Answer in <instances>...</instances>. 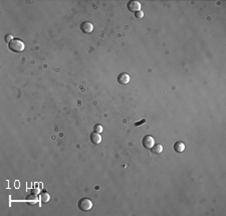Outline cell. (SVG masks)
Instances as JSON below:
<instances>
[{
  "label": "cell",
  "mask_w": 226,
  "mask_h": 216,
  "mask_svg": "<svg viewBox=\"0 0 226 216\" xmlns=\"http://www.w3.org/2000/svg\"><path fill=\"white\" fill-rule=\"evenodd\" d=\"M9 49L13 52H22L25 48L24 43L21 41L20 39H13L11 42L9 43Z\"/></svg>",
  "instance_id": "obj_1"
},
{
  "label": "cell",
  "mask_w": 226,
  "mask_h": 216,
  "mask_svg": "<svg viewBox=\"0 0 226 216\" xmlns=\"http://www.w3.org/2000/svg\"><path fill=\"white\" fill-rule=\"evenodd\" d=\"M78 206L82 211H90L91 208H93V202H91L88 198H82V199L78 201Z\"/></svg>",
  "instance_id": "obj_2"
},
{
  "label": "cell",
  "mask_w": 226,
  "mask_h": 216,
  "mask_svg": "<svg viewBox=\"0 0 226 216\" xmlns=\"http://www.w3.org/2000/svg\"><path fill=\"white\" fill-rule=\"evenodd\" d=\"M142 144H143V147L146 149H152L155 145V140L152 136L150 135H147L145 136L143 140H142Z\"/></svg>",
  "instance_id": "obj_3"
},
{
  "label": "cell",
  "mask_w": 226,
  "mask_h": 216,
  "mask_svg": "<svg viewBox=\"0 0 226 216\" xmlns=\"http://www.w3.org/2000/svg\"><path fill=\"white\" fill-rule=\"evenodd\" d=\"M128 9L132 12H138L141 10V3L136 0H132V1L128 2Z\"/></svg>",
  "instance_id": "obj_4"
},
{
  "label": "cell",
  "mask_w": 226,
  "mask_h": 216,
  "mask_svg": "<svg viewBox=\"0 0 226 216\" xmlns=\"http://www.w3.org/2000/svg\"><path fill=\"white\" fill-rule=\"evenodd\" d=\"M80 29L83 33H91L93 30V25L88 21H85L80 24Z\"/></svg>",
  "instance_id": "obj_5"
},
{
  "label": "cell",
  "mask_w": 226,
  "mask_h": 216,
  "mask_svg": "<svg viewBox=\"0 0 226 216\" xmlns=\"http://www.w3.org/2000/svg\"><path fill=\"white\" fill-rule=\"evenodd\" d=\"M130 80H131L130 75L126 72L121 73L118 77V83H121V85H128V83H130Z\"/></svg>",
  "instance_id": "obj_6"
},
{
  "label": "cell",
  "mask_w": 226,
  "mask_h": 216,
  "mask_svg": "<svg viewBox=\"0 0 226 216\" xmlns=\"http://www.w3.org/2000/svg\"><path fill=\"white\" fill-rule=\"evenodd\" d=\"M90 139H91V143L95 144V145L100 144L101 142V135L99 134V133H96V132H93V133L91 134Z\"/></svg>",
  "instance_id": "obj_7"
},
{
  "label": "cell",
  "mask_w": 226,
  "mask_h": 216,
  "mask_svg": "<svg viewBox=\"0 0 226 216\" xmlns=\"http://www.w3.org/2000/svg\"><path fill=\"white\" fill-rule=\"evenodd\" d=\"M174 150H175V152H177V153H182V152H184V150H185L184 143H182V142H176L174 145Z\"/></svg>",
  "instance_id": "obj_8"
},
{
  "label": "cell",
  "mask_w": 226,
  "mask_h": 216,
  "mask_svg": "<svg viewBox=\"0 0 226 216\" xmlns=\"http://www.w3.org/2000/svg\"><path fill=\"white\" fill-rule=\"evenodd\" d=\"M152 152L154 154H161L163 152V146L161 144H157V145H154V147L151 149Z\"/></svg>",
  "instance_id": "obj_9"
},
{
  "label": "cell",
  "mask_w": 226,
  "mask_h": 216,
  "mask_svg": "<svg viewBox=\"0 0 226 216\" xmlns=\"http://www.w3.org/2000/svg\"><path fill=\"white\" fill-rule=\"evenodd\" d=\"M50 196L47 192H41L40 193V200H41V203H47L49 201Z\"/></svg>",
  "instance_id": "obj_10"
},
{
  "label": "cell",
  "mask_w": 226,
  "mask_h": 216,
  "mask_svg": "<svg viewBox=\"0 0 226 216\" xmlns=\"http://www.w3.org/2000/svg\"><path fill=\"white\" fill-rule=\"evenodd\" d=\"M93 132H96V133H101L103 132V127H101V125H95V127H93Z\"/></svg>",
  "instance_id": "obj_11"
},
{
  "label": "cell",
  "mask_w": 226,
  "mask_h": 216,
  "mask_svg": "<svg viewBox=\"0 0 226 216\" xmlns=\"http://www.w3.org/2000/svg\"><path fill=\"white\" fill-rule=\"evenodd\" d=\"M135 17H136V18H138V19H142L144 17V12L142 11V10H140V11L136 12V13H135Z\"/></svg>",
  "instance_id": "obj_12"
},
{
  "label": "cell",
  "mask_w": 226,
  "mask_h": 216,
  "mask_svg": "<svg viewBox=\"0 0 226 216\" xmlns=\"http://www.w3.org/2000/svg\"><path fill=\"white\" fill-rule=\"evenodd\" d=\"M4 40H5V41H6L7 43H10V42L12 41V40H13V36H12L11 34H7L6 36L4 37Z\"/></svg>",
  "instance_id": "obj_13"
},
{
  "label": "cell",
  "mask_w": 226,
  "mask_h": 216,
  "mask_svg": "<svg viewBox=\"0 0 226 216\" xmlns=\"http://www.w3.org/2000/svg\"><path fill=\"white\" fill-rule=\"evenodd\" d=\"M146 123V119H143L142 121H140V122H137V123H135V127H138V126H141V125H143V124H145Z\"/></svg>",
  "instance_id": "obj_14"
}]
</instances>
